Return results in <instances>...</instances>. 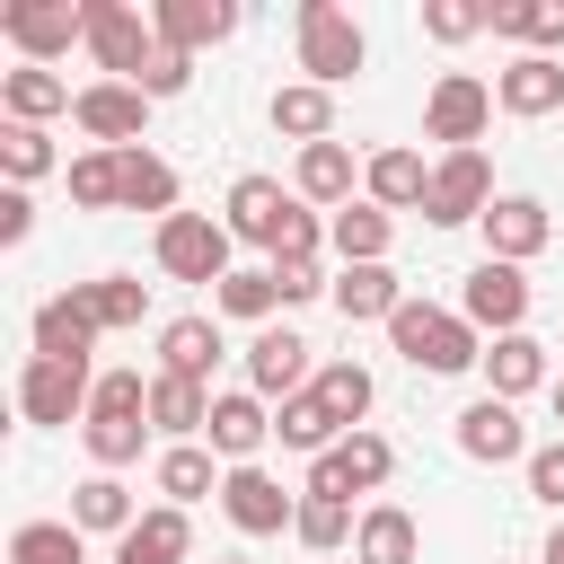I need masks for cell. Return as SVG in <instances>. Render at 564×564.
<instances>
[{"label":"cell","mask_w":564,"mask_h":564,"mask_svg":"<svg viewBox=\"0 0 564 564\" xmlns=\"http://www.w3.org/2000/svg\"><path fill=\"white\" fill-rule=\"evenodd\" d=\"M388 344H397V361H414V370H432V379L485 370V335H476L458 308H432V300H405V308L388 317Z\"/></svg>","instance_id":"6da1fadb"},{"label":"cell","mask_w":564,"mask_h":564,"mask_svg":"<svg viewBox=\"0 0 564 564\" xmlns=\"http://www.w3.org/2000/svg\"><path fill=\"white\" fill-rule=\"evenodd\" d=\"M291 26H300V70H308L317 88H344V79L370 62L361 18H352V9H335V0H300V9H291Z\"/></svg>","instance_id":"7a4b0ae2"},{"label":"cell","mask_w":564,"mask_h":564,"mask_svg":"<svg viewBox=\"0 0 564 564\" xmlns=\"http://www.w3.org/2000/svg\"><path fill=\"white\" fill-rule=\"evenodd\" d=\"M229 220H212V212H176V220H159V238H150V256H159V273L167 282H229L238 264H229Z\"/></svg>","instance_id":"3957f363"},{"label":"cell","mask_w":564,"mask_h":564,"mask_svg":"<svg viewBox=\"0 0 564 564\" xmlns=\"http://www.w3.org/2000/svg\"><path fill=\"white\" fill-rule=\"evenodd\" d=\"M0 35H9L35 70H53L70 44H88V0H9V9H0Z\"/></svg>","instance_id":"277c9868"},{"label":"cell","mask_w":564,"mask_h":564,"mask_svg":"<svg viewBox=\"0 0 564 564\" xmlns=\"http://www.w3.org/2000/svg\"><path fill=\"white\" fill-rule=\"evenodd\" d=\"M88 397H97V370L88 361H44V352H26V370H18V414L26 423H88Z\"/></svg>","instance_id":"5b68a950"},{"label":"cell","mask_w":564,"mask_h":564,"mask_svg":"<svg viewBox=\"0 0 564 564\" xmlns=\"http://www.w3.org/2000/svg\"><path fill=\"white\" fill-rule=\"evenodd\" d=\"M88 53H97L106 79H141L159 62V26L132 0H88Z\"/></svg>","instance_id":"8992f818"},{"label":"cell","mask_w":564,"mask_h":564,"mask_svg":"<svg viewBox=\"0 0 564 564\" xmlns=\"http://www.w3.org/2000/svg\"><path fill=\"white\" fill-rule=\"evenodd\" d=\"M485 123H494V88L476 70H441L423 97V141H441V159H449V150H476Z\"/></svg>","instance_id":"52a82bcc"},{"label":"cell","mask_w":564,"mask_h":564,"mask_svg":"<svg viewBox=\"0 0 564 564\" xmlns=\"http://www.w3.org/2000/svg\"><path fill=\"white\" fill-rule=\"evenodd\" d=\"M485 212H494V159H485V150H449V159H432L423 220H432V229H467V220H485Z\"/></svg>","instance_id":"ba28073f"},{"label":"cell","mask_w":564,"mask_h":564,"mask_svg":"<svg viewBox=\"0 0 564 564\" xmlns=\"http://www.w3.org/2000/svg\"><path fill=\"white\" fill-rule=\"evenodd\" d=\"M70 123H79L97 150H141L150 97H141L132 79H88V88H79V106H70Z\"/></svg>","instance_id":"9c48e42d"},{"label":"cell","mask_w":564,"mask_h":564,"mask_svg":"<svg viewBox=\"0 0 564 564\" xmlns=\"http://www.w3.org/2000/svg\"><path fill=\"white\" fill-rule=\"evenodd\" d=\"M220 511H229L238 538H282L300 520V494H282V476H264V467H229L220 476Z\"/></svg>","instance_id":"30bf717a"},{"label":"cell","mask_w":564,"mask_h":564,"mask_svg":"<svg viewBox=\"0 0 564 564\" xmlns=\"http://www.w3.org/2000/svg\"><path fill=\"white\" fill-rule=\"evenodd\" d=\"M458 317H467L476 335H520V317H529V273L485 256V264L467 273V291H458Z\"/></svg>","instance_id":"8fae6325"},{"label":"cell","mask_w":564,"mask_h":564,"mask_svg":"<svg viewBox=\"0 0 564 564\" xmlns=\"http://www.w3.org/2000/svg\"><path fill=\"white\" fill-rule=\"evenodd\" d=\"M247 388H256L264 405H291L300 388H317V361H308V344H300L291 326H256V344H247Z\"/></svg>","instance_id":"7c38bea8"},{"label":"cell","mask_w":564,"mask_h":564,"mask_svg":"<svg viewBox=\"0 0 564 564\" xmlns=\"http://www.w3.org/2000/svg\"><path fill=\"white\" fill-rule=\"evenodd\" d=\"M476 229H485V256H494V264H529V256H546L555 212H546L538 194H494V212H485Z\"/></svg>","instance_id":"4fadbf2b"},{"label":"cell","mask_w":564,"mask_h":564,"mask_svg":"<svg viewBox=\"0 0 564 564\" xmlns=\"http://www.w3.org/2000/svg\"><path fill=\"white\" fill-rule=\"evenodd\" d=\"M212 458H229V467H256V449L273 441V405L256 397V388H220L212 397Z\"/></svg>","instance_id":"5bb4252c"},{"label":"cell","mask_w":564,"mask_h":564,"mask_svg":"<svg viewBox=\"0 0 564 564\" xmlns=\"http://www.w3.org/2000/svg\"><path fill=\"white\" fill-rule=\"evenodd\" d=\"M458 458H476V467H529V432H520V405H502V397H476L467 414H458Z\"/></svg>","instance_id":"9a60e30c"},{"label":"cell","mask_w":564,"mask_h":564,"mask_svg":"<svg viewBox=\"0 0 564 564\" xmlns=\"http://www.w3.org/2000/svg\"><path fill=\"white\" fill-rule=\"evenodd\" d=\"M494 106L520 115V123L555 115V106H564V62H555V53H511V70H494Z\"/></svg>","instance_id":"2e32d148"},{"label":"cell","mask_w":564,"mask_h":564,"mask_svg":"<svg viewBox=\"0 0 564 564\" xmlns=\"http://www.w3.org/2000/svg\"><path fill=\"white\" fill-rule=\"evenodd\" d=\"M291 212H300V194H282V176H238L229 185V238H247L264 256H273V238H282Z\"/></svg>","instance_id":"e0dca14e"},{"label":"cell","mask_w":564,"mask_h":564,"mask_svg":"<svg viewBox=\"0 0 564 564\" xmlns=\"http://www.w3.org/2000/svg\"><path fill=\"white\" fill-rule=\"evenodd\" d=\"M97 335H106V326L88 317V291H79V282H70V291H53V300L35 308V352H44V361H88V352H97Z\"/></svg>","instance_id":"ac0fdd59"},{"label":"cell","mask_w":564,"mask_h":564,"mask_svg":"<svg viewBox=\"0 0 564 564\" xmlns=\"http://www.w3.org/2000/svg\"><path fill=\"white\" fill-rule=\"evenodd\" d=\"M150 26H159V44L203 53V44H229V35H238V0H159Z\"/></svg>","instance_id":"d6986e66"},{"label":"cell","mask_w":564,"mask_h":564,"mask_svg":"<svg viewBox=\"0 0 564 564\" xmlns=\"http://www.w3.org/2000/svg\"><path fill=\"white\" fill-rule=\"evenodd\" d=\"M423 194H432L423 150H370V159H361V203H379V212H423Z\"/></svg>","instance_id":"ffe728a7"},{"label":"cell","mask_w":564,"mask_h":564,"mask_svg":"<svg viewBox=\"0 0 564 564\" xmlns=\"http://www.w3.org/2000/svg\"><path fill=\"white\" fill-rule=\"evenodd\" d=\"M326 300H335V317H344V326H370V317L388 326V317H397V308H405L414 291H405V282H397L388 264H344Z\"/></svg>","instance_id":"44dd1931"},{"label":"cell","mask_w":564,"mask_h":564,"mask_svg":"<svg viewBox=\"0 0 564 564\" xmlns=\"http://www.w3.org/2000/svg\"><path fill=\"white\" fill-rule=\"evenodd\" d=\"M546 388V344L520 326V335H494L485 344V397H502V405H520V397H538Z\"/></svg>","instance_id":"7402d4cb"},{"label":"cell","mask_w":564,"mask_h":564,"mask_svg":"<svg viewBox=\"0 0 564 564\" xmlns=\"http://www.w3.org/2000/svg\"><path fill=\"white\" fill-rule=\"evenodd\" d=\"M70 106H79V88H70L62 70H35V62L0 70V115H9V123H53V115H70Z\"/></svg>","instance_id":"603a6c76"},{"label":"cell","mask_w":564,"mask_h":564,"mask_svg":"<svg viewBox=\"0 0 564 564\" xmlns=\"http://www.w3.org/2000/svg\"><path fill=\"white\" fill-rule=\"evenodd\" d=\"M185 555H194V529H185L176 502H150V511L115 538V564H185Z\"/></svg>","instance_id":"cb8c5ba5"},{"label":"cell","mask_w":564,"mask_h":564,"mask_svg":"<svg viewBox=\"0 0 564 564\" xmlns=\"http://www.w3.org/2000/svg\"><path fill=\"white\" fill-rule=\"evenodd\" d=\"M423 555V529L405 502H370L361 529H352V564H414Z\"/></svg>","instance_id":"d4e9b609"},{"label":"cell","mask_w":564,"mask_h":564,"mask_svg":"<svg viewBox=\"0 0 564 564\" xmlns=\"http://www.w3.org/2000/svg\"><path fill=\"white\" fill-rule=\"evenodd\" d=\"M273 132H291L300 150H317V141H335V88H317V79H291V88H273Z\"/></svg>","instance_id":"484cf974"},{"label":"cell","mask_w":564,"mask_h":564,"mask_svg":"<svg viewBox=\"0 0 564 564\" xmlns=\"http://www.w3.org/2000/svg\"><path fill=\"white\" fill-rule=\"evenodd\" d=\"M326 247H335L344 264H388V247H397V212H379V203H344V212L326 220Z\"/></svg>","instance_id":"4316f807"},{"label":"cell","mask_w":564,"mask_h":564,"mask_svg":"<svg viewBox=\"0 0 564 564\" xmlns=\"http://www.w3.org/2000/svg\"><path fill=\"white\" fill-rule=\"evenodd\" d=\"M212 361H220V326H212V317H167V326H159V370H167V379L212 388Z\"/></svg>","instance_id":"83f0119b"},{"label":"cell","mask_w":564,"mask_h":564,"mask_svg":"<svg viewBox=\"0 0 564 564\" xmlns=\"http://www.w3.org/2000/svg\"><path fill=\"white\" fill-rule=\"evenodd\" d=\"M220 476L229 467H212V441H167L159 449V467H150V485L185 511V502H203V494H220Z\"/></svg>","instance_id":"f1b7e54d"},{"label":"cell","mask_w":564,"mask_h":564,"mask_svg":"<svg viewBox=\"0 0 564 564\" xmlns=\"http://www.w3.org/2000/svg\"><path fill=\"white\" fill-rule=\"evenodd\" d=\"M141 511H132V485L123 476H88V485H70V529L79 538H123Z\"/></svg>","instance_id":"f546056e"},{"label":"cell","mask_w":564,"mask_h":564,"mask_svg":"<svg viewBox=\"0 0 564 564\" xmlns=\"http://www.w3.org/2000/svg\"><path fill=\"white\" fill-rule=\"evenodd\" d=\"M150 432H167V441H194V432H212V388H194V379H150Z\"/></svg>","instance_id":"4dcf8cb0"},{"label":"cell","mask_w":564,"mask_h":564,"mask_svg":"<svg viewBox=\"0 0 564 564\" xmlns=\"http://www.w3.org/2000/svg\"><path fill=\"white\" fill-rule=\"evenodd\" d=\"M273 432H282V449H300V458H326V449L344 441V423H335V405H326L317 388H300L291 405H273Z\"/></svg>","instance_id":"1f68e13d"},{"label":"cell","mask_w":564,"mask_h":564,"mask_svg":"<svg viewBox=\"0 0 564 564\" xmlns=\"http://www.w3.org/2000/svg\"><path fill=\"white\" fill-rule=\"evenodd\" d=\"M494 35L520 53H564V0H494Z\"/></svg>","instance_id":"d6a6232c"},{"label":"cell","mask_w":564,"mask_h":564,"mask_svg":"<svg viewBox=\"0 0 564 564\" xmlns=\"http://www.w3.org/2000/svg\"><path fill=\"white\" fill-rule=\"evenodd\" d=\"M308 212L326 203V212H344L352 203V150L344 141H317V150H300V185H291Z\"/></svg>","instance_id":"836d02e7"},{"label":"cell","mask_w":564,"mask_h":564,"mask_svg":"<svg viewBox=\"0 0 564 564\" xmlns=\"http://www.w3.org/2000/svg\"><path fill=\"white\" fill-rule=\"evenodd\" d=\"M115 159H123V212L176 220V167H167L159 150H115Z\"/></svg>","instance_id":"e575fe53"},{"label":"cell","mask_w":564,"mask_h":564,"mask_svg":"<svg viewBox=\"0 0 564 564\" xmlns=\"http://www.w3.org/2000/svg\"><path fill=\"white\" fill-rule=\"evenodd\" d=\"M79 291H88V317H97L106 335H123V326L150 317V282H132V273H97V282H79Z\"/></svg>","instance_id":"d590c367"},{"label":"cell","mask_w":564,"mask_h":564,"mask_svg":"<svg viewBox=\"0 0 564 564\" xmlns=\"http://www.w3.org/2000/svg\"><path fill=\"white\" fill-rule=\"evenodd\" d=\"M0 167H9V185H35V176L62 167V150H53L44 123H0Z\"/></svg>","instance_id":"8d00e7d4"},{"label":"cell","mask_w":564,"mask_h":564,"mask_svg":"<svg viewBox=\"0 0 564 564\" xmlns=\"http://www.w3.org/2000/svg\"><path fill=\"white\" fill-rule=\"evenodd\" d=\"M70 203L79 212H123V159L115 150H79L70 159Z\"/></svg>","instance_id":"74e56055"},{"label":"cell","mask_w":564,"mask_h":564,"mask_svg":"<svg viewBox=\"0 0 564 564\" xmlns=\"http://www.w3.org/2000/svg\"><path fill=\"white\" fill-rule=\"evenodd\" d=\"M212 308H220V317H247V326H264V317L282 308V282H273V264H247V273H229V282L212 291Z\"/></svg>","instance_id":"f35d334b"},{"label":"cell","mask_w":564,"mask_h":564,"mask_svg":"<svg viewBox=\"0 0 564 564\" xmlns=\"http://www.w3.org/2000/svg\"><path fill=\"white\" fill-rule=\"evenodd\" d=\"M317 397L335 405V423H344V432H361V414H370L379 379H370L361 361H317Z\"/></svg>","instance_id":"ab89813d"},{"label":"cell","mask_w":564,"mask_h":564,"mask_svg":"<svg viewBox=\"0 0 564 564\" xmlns=\"http://www.w3.org/2000/svg\"><path fill=\"white\" fill-rule=\"evenodd\" d=\"M352 502H326V494H300V520H291V538L308 546V555H335V546H352Z\"/></svg>","instance_id":"60d3db41"},{"label":"cell","mask_w":564,"mask_h":564,"mask_svg":"<svg viewBox=\"0 0 564 564\" xmlns=\"http://www.w3.org/2000/svg\"><path fill=\"white\" fill-rule=\"evenodd\" d=\"M88 423H150V379L141 370H106L88 397Z\"/></svg>","instance_id":"b9f144b4"},{"label":"cell","mask_w":564,"mask_h":564,"mask_svg":"<svg viewBox=\"0 0 564 564\" xmlns=\"http://www.w3.org/2000/svg\"><path fill=\"white\" fill-rule=\"evenodd\" d=\"M9 564H88V555H79V529L70 520H26L9 538Z\"/></svg>","instance_id":"7bdbcfd3"},{"label":"cell","mask_w":564,"mask_h":564,"mask_svg":"<svg viewBox=\"0 0 564 564\" xmlns=\"http://www.w3.org/2000/svg\"><path fill=\"white\" fill-rule=\"evenodd\" d=\"M79 441H88V458H97V476H115V467H132V458H141V441H150V423H79Z\"/></svg>","instance_id":"ee69618b"},{"label":"cell","mask_w":564,"mask_h":564,"mask_svg":"<svg viewBox=\"0 0 564 564\" xmlns=\"http://www.w3.org/2000/svg\"><path fill=\"white\" fill-rule=\"evenodd\" d=\"M485 26H494V9H476V0H423V35L432 44H467Z\"/></svg>","instance_id":"f6af8a7d"},{"label":"cell","mask_w":564,"mask_h":564,"mask_svg":"<svg viewBox=\"0 0 564 564\" xmlns=\"http://www.w3.org/2000/svg\"><path fill=\"white\" fill-rule=\"evenodd\" d=\"M132 88H141L150 106H159V97H185V88H194V53H176V44H159V62H150V70L132 79Z\"/></svg>","instance_id":"bcb514c9"},{"label":"cell","mask_w":564,"mask_h":564,"mask_svg":"<svg viewBox=\"0 0 564 564\" xmlns=\"http://www.w3.org/2000/svg\"><path fill=\"white\" fill-rule=\"evenodd\" d=\"M529 494L564 520V441H538V449H529Z\"/></svg>","instance_id":"7dc6e473"},{"label":"cell","mask_w":564,"mask_h":564,"mask_svg":"<svg viewBox=\"0 0 564 564\" xmlns=\"http://www.w3.org/2000/svg\"><path fill=\"white\" fill-rule=\"evenodd\" d=\"M26 229H35V203H26V185H9L0 194V247H26Z\"/></svg>","instance_id":"c3c4849f"},{"label":"cell","mask_w":564,"mask_h":564,"mask_svg":"<svg viewBox=\"0 0 564 564\" xmlns=\"http://www.w3.org/2000/svg\"><path fill=\"white\" fill-rule=\"evenodd\" d=\"M273 282H282V308H300V300H317V291H335L317 264H273Z\"/></svg>","instance_id":"681fc988"},{"label":"cell","mask_w":564,"mask_h":564,"mask_svg":"<svg viewBox=\"0 0 564 564\" xmlns=\"http://www.w3.org/2000/svg\"><path fill=\"white\" fill-rule=\"evenodd\" d=\"M538 564H564V520L546 529V555H538Z\"/></svg>","instance_id":"f907efd6"},{"label":"cell","mask_w":564,"mask_h":564,"mask_svg":"<svg viewBox=\"0 0 564 564\" xmlns=\"http://www.w3.org/2000/svg\"><path fill=\"white\" fill-rule=\"evenodd\" d=\"M555 423H564V379H555Z\"/></svg>","instance_id":"816d5d0a"},{"label":"cell","mask_w":564,"mask_h":564,"mask_svg":"<svg viewBox=\"0 0 564 564\" xmlns=\"http://www.w3.org/2000/svg\"><path fill=\"white\" fill-rule=\"evenodd\" d=\"M220 564H238V555H220Z\"/></svg>","instance_id":"f5cc1de1"}]
</instances>
